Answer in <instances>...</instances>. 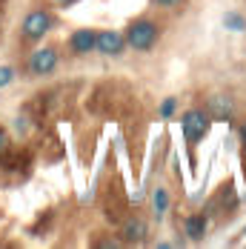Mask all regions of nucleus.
I'll return each instance as SVG.
<instances>
[{
	"label": "nucleus",
	"mask_w": 246,
	"mask_h": 249,
	"mask_svg": "<svg viewBox=\"0 0 246 249\" xmlns=\"http://www.w3.org/2000/svg\"><path fill=\"white\" fill-rule=\"evenodd\" d=\"M186 235L192 241H200L206 235V215H189L186 218Z\"/></svg>",
	"instance_id": "nucleus-9"
},
{
	"label": "nucleus",
	"mask_w": 246,
	"mask_h": 249,
	"mask_svg": "<svg viewBox=\"0 0 246 249\" xmlns=\"http://www.w3.org/2000/svg\"><path fill=\"white\" fill-rule=\"evenodd\" d=\"M123 46H126V37L121 32H115V29H106V32H100L95 37V49L100 54H121Z\"/></svg>",
	"instance_id": "nucleus-5"
},
{
	"label": "nucleus",
	"mask_w": 246,
	"mask_h": 249,
	"mask_svg": "<svg viewBox=\"0 0 246 249\" xmlns=\"http://www.w3.org/2000/svg\"><path fill=\"white\" fill-rule=\"evenodd\" d=\"M175 109H177V100H175V98H166L163 103H160V109H158V115H160L163 121H169V118L175 115Z\"/></svg>",
	"instance_id": "nucleus-12"
},
{
	"label": "nucleus",
	"mask_w": 246,
	"mask_h": 249,
	"mask_svg": "<svg viewBox=\"0 0 246 249\" xmlns=\"http://www.w3.org/2000/svg\"><path fill=\"white\" fill-rule=\"evenodd\" d=\"M206 115H209V118H215V121H229V118H232V100L223 98V95H215V98H209Z\"/></svg>",
	"instance_id": "nucleus-7"
},
{
	"label": "nucleus",
	"mask_w": 246,
	"mask_h": 249,
	"mask_svg": "<svg viewBox=\"0 0 246 249\" xmlns=\"http://www.w3.org/2000/svg\"><path fill=\"white\" fill-rule=\"evenodd\" d=\"M95 32L92 29H77L72 37H69V46H72L74 54H89V52H95Z\"/></svg>",
	"instance_id": "nucleus-6"
},
{
	"label": "nucleus",
	"mask_w": 246,
	"mask_h": 249,
	"mask_svg": "<svg viewBox=\"0 0 246 249\" xmlns=\"http://www.w3.org/2000/svg\"><path fill=\"white\" fill-rule=\"evenodd\" d=\"M54 66H57V52L49 49V46L32 52V57H29V72L32 75H52Z\"/></svg>",
	"instance_id": "nucleus-4"
},
{
	"label": "nucleus",
	"mask_w": 246,
	"mask_h": 249,
	"mask_svg": "<svg viewBox=\"0 0 246 249\" xmlns=\"http://www.w3.org/2000/svg\"><path fill=\"white\" fill-rule=\"evenodd\" d=\"M155 3H158V6H163V9H172V6L180 3V0H155Z\"/></svg>",
	"instance_id": "nucleus-15"
},
{
	"label": "nucleus",
	"mask_w": 246,
	"mask_h": 249,
	"mask_svg": "<svg viewBox=\"0 0 246 249\" xmlns=\"http://www.w3.org/2000/svg\"><path fill=\"white\" fill-rule=\"evenodd\" d=\"M6 149H9V132H6V129L0 126V155H3Z\"/></svg>",
	"instance_id": "nucleus-14"
},
{
	"label": "nucleus",
	"mask_w": 246,
	"mask_h": 249,
	"mask_svg": "<svg viewBox=\"0 0 246 249\" xmlns=\"http://www.w3.org/2000/svg\"><path fill=\"white\" fill-rule=\"evenodd\" d=\"M23 37H29V40H40L46 32L52 29V18L46 15V12H40V9H35V12H29L23 18Z\"/></svg>",
	"instance_id": "nucleus-3"
},
{
	"label": "nucleus",
	"mask_w": 246,
	"mask_h": 249,
	"mask_svg": "<svg viewBox=\"0 0 246 249\" xmlns=\"http://www.w3.org/2000/svg\"><path fill=\"white\" fill-rule=\"evenodd\" d=\"M180 129H183V138H186L189 143H197V141L206 135V129H209V115L200 112V109H189V112L180 118Z\"/></svg>",
	"instance_id": "nucleus-2"
},
{
	"label": "nucleus",
	"mask_w": 246,
	"mask_h": 249,
	"mask_svg": "<svg viewBox=\"0 0 246 249\" xmlns=\"http://www.w3.org/2000/svg\"><path fill=\"white\" fill-rule=\"evenodd\" d=\"M57 3H63V6H69V3H74V0H57Z\"/></svg>",
	"instance_id": "nucleus-16"
},
{
	"label": "nucleus",
	"mask_w": 246,
	"mask_h": 249,
	"mask_svg": "<svg viewBox=\"0 0 246 249\" xmlns=\"http://www.w3.org/2000/svg\"><path fill=\"white\" fill-rule=\"evenodd\" d=\"M15 80V69L12 66H0V89H6Z\"/></svg>",
	"instance_id": "nucleus-13"
},
{
	"label": "nucleus",
	"mask_w": 246,
	"mask_h": 249,
	"mask_svg": "<svg viewBox=\"0 0 246 249\" xmlns=\"http://www.w3.org/2000/svg\"><path fill=\"white\" fill-rule=\"evenodd\" d=\"M123 238H126L129 244H141V241L146 238V224H143L141 218H129V221L123 224Z\"/></svg>",
	"instance_id": "nucleus-8"
},
{
	"label": "nucleus",
	"mask_w": 246,
	"mask_h": 249,
	"mask_svg": "<svg viewBox=\"0 0 246 249\" xmlns=\"http://www.w3.org/2000/svg\"><path fill=\"white\" fill-rule=\"evenodd\" d=\"M223 26L232 29V32H244L246 29V18L241 15V12H226V15H223Z\"/></svg>",
	"instance_id": "nucleus-11"
},
{
	"label": "nucleus",
	"mask_w": 246,
	"mask_h": 249,
	"mask_svg": "<svg viewBox=\"0 0 246 249\" xmlns=\"http://www.w3.org/2000/svg\"><path fill=\"white\" fill-rule=\"evenodd\" d=\"M152 209H155V218H163V215L169 212V192H166L163 186H158V189L152 192Z\"/></svg>",
	"instance_id": "nucleus-10"
},
{
	"label": "nucleus",
	"mask_w": 246,
	"mask_h": 249,
	"mask_svg": "<svg viewBox=\"0 0 246 249\" xmlns=\"http://www.w3.org/2000/svg\"><path fill=\"white\" fill-rule=\"evenodd\" d=\"M158 40V26L152 20H135L126 29V43L135 52H149Z\"/></svg>",
	"instance_id": "nucleus-1"
}]
</instances>
